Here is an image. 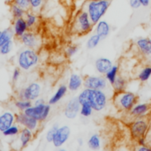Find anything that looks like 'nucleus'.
Returning a JSON list of instances; mask_svg holds the SVG:
<instances>
[{
    "instance_id": "29",
    "label": "nucleus",
    "mask_w": 151,
    "mask_h": 151,
    "mask_svg": "<svg viewBox=\"0 0 151 151\" xmlns=\"http://www.w3.org/2000/svg\"><path fill=\"white\" fill-rule=\"evenodd\" d=\"M20 129H21V127L19 125H18L17 123H14L12 126H11L6 130H4L2 133V134L4 137H15V136L19 135Z\"/></svg>"
},
{
    "instance_id": "41",
    "label": "nucleus",
    "mask_w": 151,
    "mask_h": 151,
    "mask_svg": "<svg viewBox=\"0 0 151 151\" xmlns=\"http://www.w3.org/2000/svg\"><path fill=\"white\" fill-rule=\"evenodd\" d=\"M136 150L138 151H150L151 147H150L148 144L147 145H138Z\"/></svg>"
},
{
    "instance_id": "3",
    "label": "nucleus",
    "mask_w": 151,
    "mask_h": 151,
    "mask_svg": "<svg viewBox=\"0 0 151 151\" xmlns=\"http://www.w3.org/2000/svg\"><path fill=\"white\" fill-rule=\"evenodd\" d=\"M40 56L36 50L30 48H23L19 51L16 58L17 66L22 71L28 72L38 65Z\"/></svg>"
},
{
    "instance_id": "7",
    "label": "nucleus",
    "mask_w": 151,
    "mask_h": 151,
    "mask_svg": "<svg viewBox=\"0 0 151 151\" xmlns=\"http://www.w3.org/2000/svg\"><path fill=\"white\" fill-rule=\"evenodd\" d=\"M51 111V105L50 104H32L30 107L26 109L23 112L27 115L37 119L38 121L44 122L48 119Z\"/></svg>"
},
{
    "instance_id": "39",
    "label": "nucleus",
    "mask_w": 151,
    "mask_h": 151,
    "mask_svg": "<svg viewBox=\"0 0 151 151\" xmlns=\"http://www.w3.org/2000/svg\"><path fill=\"white\" fill-rule=\"evenodd\" d=\"M21 69L19 68L18 66L15 67L12 71V81L13 83H16L18 82V81L19 80L20 76H21Z\"/></svg>"
},
{
    "instance_id": "9",
    "label": "nucleus",
    "mask_w": 151,
    "mask_h": 151,
    "mask_svg": "<svg viewBox=\"0 0 151 151\" xmlns=\"http://www.w3.org/2000/svg\"><path fill=\"white\" fill-rule=\"evenodd\" d=\"M108 81L104 76L100 75H88L83 78V87L91 89L105 90L108 87Z\"/></svg>"
},
{
    "instance_id": "14",
    "label": "nucleus",
    "mask_w": 151,
    "mask_h": 151,
    "mask_svg": "<svg viewBox=\"0 0 151 151\" xmlns=\"http://www.w3.org/2000/svg\"><path fill=\"white\" fill-rule=\"evenodd\" d=\"M80 110L81 104L78 100V97H73L65 104L64 109V115L68 119H74L80 114Z\"/></svg>"
},
{
    "instance_id": "13",
    "label": "nucleus",
    "mask_w": 151,
    "mask_h": 151,
    "mask_svg": "<svg viewBox=\"0 0 151 151\" xmlns=\"http://www.w3.org/2000/svg\"><path fill=\"white\" fill-rule=\"evenodd\" d=\"M71 135V129L68 126H61L56 132V134L52 141V145L57 148L60 149L63 145H65L67 141L69 140Z\"/></svg>"
},
{
    "instance_id": "36",
    "label": "nucleus",
    "mask_w": 151,
    "mask_h": 151,
    "mask_svg": "<svg viewBox=\"0 0 151 151\" xmlns=\"http://www.w3.org/2000/svg\"><path fill=\"white\" fill-rule=\"evenodd\" d=\"M58 127H59V126H58V124H55V125H53V126L47 131L46 135H45V140H46L47 142H49V143H51V142H52L53 138H54V136H55V134H56V132H57V130L58 129Z\"/></svg>"
},
{
    "instance_id": "6",
    "label": "nucleus",
    "mask_w": 151,
    "mask_h": 151,
    "mask_svg": "<svg viewBox=\"0 0 151 151\" xmlns=\"http://www.w3.org/2000/svg\"><path fill=\"white\" fill-rule=\"evenodd\" d=\"M150 121L147 117L133 119L129 125V131L132 138L137 141L140 138L146 137L150 131Z\"/></svg>"
},
{
    "instance_id": "18",
    "label": "nucleus",
    "mask_w": 151,
    "mask_h": 151,
    "mask_svg": "<svg viewBox=\"0 0 151 151\" xmlns=\"http://www.w3.org/2000/svg\"><path fill=\"white\" fill-rule=\"evenodd\" d=\"M35 135V133L33 132L32 130H30L27 127H21L20 132L18 135L19 144L20 146V149L27 148L31 143V142L34 140Z\"/></svg>"
},
{
    "instance_id": "10",
    "label": "nucleus",
    "mask_w": 151,
    "mask_h": 151,
    "mask_svg": "<svg viewBox=\"0 0 151 151\" xmlns=\"http://www.w3.org/2000/svg\"><path fill=\"white\" fill-rule=\"evenodd\" d=\"M134 46L141 58L151 64V38L141 37L135 41Z\"/></svg>"
},
{
    "instance_id": "38",
    "label": "nucleus",
    "mask_w": 151,
    "mask_h": 151,
    "mask_svg": "<svg viewBox=\"0 0 151 151\" xmlns=\"http://www.w3.org/2000/svg\"><path fill=\"white\" fill-rule=\"evenodd\" d=\"M10 3L17 4L20 7H22L25 10H29V2L28 0H11Z\"/></svg>"
},
{
    "instance_id": "33",
    "label": "nucleus",
    "mask_w": 151,
    "mask_h": 151,
    "mask_svg": "<svg viewBox=\"0 0 151 151\" xmlns=\"http://www.w3.org/2000/svg\"><path fill=\"white\" fill-rule=\"evenodd\" d=\"M28 2H29V10L38 13L42 9L46 0H28Z\"/></svg>"
},
{
    "instance_id": "1",
    "label": "nucleus",
    "mask_w": 151,
    "mask_h": 151,
    "mask_svg": "<svg viewBox=\"0 0 151 151\" xmlns=\"http://www.w3.org/2000/svg\"><path fill=\"white\" fill-rule=\"evenodd\" d=\"M80 104H88L94 111L99 112L104 110L108 104V96L104 90L84 88L77 96Z\"/></svg>"
},
{
    "instance_id": "20",
    "label": "nucleus",
    "mask_w": 151,
    "mask_h": 151,
    "mask_svg": "<svg viewBox=\"0 0 151 151\" xmlns=\"http://www.w3.org/2000/svg\"><path fill=\"white\" fill-rule=\"evenodd\" d=\"M94 27H95L96 34H97L102 38V40L107 38L111 33V25L109 24L108 21H106L104 19L99 20Z\"/></svg>"
},
{
    "instance_id": "28",
    "label": "nucleus",
    "mask_w": 151,
    "mask_h": 151,
    "mask_svg": "<svg viewBox=\"0 0 151 151\" xmlns=\"http://www.w3.org/2000/svg\"><path fill=\"white\" fill-rule=\"evenodd\" d=\"M151 77V64L146 65L144 67L142 68V70L138 73V80L141 82H146L148 81Z\"/></svg>"
},
{
    "instance_id": "44",
    "label": "nucleus",
    "mask_w": 151,
    "mask_h": 151,
    "mask_svg": "<svg viewBox=\"0 0 151 151\" xmlns=\"http://www.w3.org/2000/svg\"><path fill=\"white\" fill-rule=\"evenodd\" d=\"M1 33H2V30H0V35H1Z\"/></svg>"
},
{
    "instance_id": "4",
    "label": "nucleus",
    "mask_w": 151,
    "mask_h": 151,
    "mask_svg": "<svg viewBox=\"0 0 151 151\" xmlns=\"http://www.w3.org/2000/svg\"><path fill=\"white\" fill-rule=\"evenodd\" d=\"M114 106L122 112L128 113L130 110L138 103V96L131 91H120L115 92L113 96Z\"/></svg>"
},
{
    "instance_id": "37",
    "label": "nucleus",
    "mask_w": 151,
    "mask_h": 151,
    "mask_svg": "<svg viewBox=\"0 0 151 151\" xmlns=\"http://www.w3.org/2000/svg\"><path fill=\"white\" fill-rule=\"evenodd\" d=\"M78 51H79V46L75 45V44H72V45H69L65 49V55H66L67 58H71L73 56H75Z\"/></svg>"
},
{
    "instance_id": "23",
    "label": "nucleus",
    "mask_w": 151,
    "mask_h": 151,
    "mask_svg": "<svg viewBox=\"0 0 151 151\" xmlns=\"http://www.w3.org/2000/svg\"><path fill=\"white\" fill-rule=\"evenodd\" d=\"M24 19L27 22L29 30H34L39 23V16L37 12H35L31 10H27L24 16Z\"/></svg>"
},
{
    "instance_id": "40",
    "label": "nucleus",
    "mask_w": 151,
    "mask_h": 151,
    "mask_svg": "<svg viewBox=\"0 0 151 151\" xmlns=\"http://www.w3.org/2000/svg\"><path fill=\"white\" fill-rule=\"evenodd\" d=\"M129 4H130V6L133 9H138V8H140L142 6L141 3H140V0H129Z\"/></svg>"
},
{
    "instance_id": "27",
    "label": "nucleus",
    "mask_w": 151,
    "mask_h": 151,
    "mask_svg": "<svg viewBox=\"0 0 151 151\" xmlns=\"http://www.w3.org/2000/svg\"><path fill=\"white\" fill-rule=\"evenodd\" d=\"M10 12H11L12 19H19V18H22L25 16L27 10L23 9L22 7L17 4L10 3Z\"/></svg>"
},
{
    "instance_id": "17",
    "label": "nucleus",
    "mask_w": 151,
    "mask_h": 151,
    "mask_svg": "<svg viewBox=\"0 0 151 151\" xmlns=\"http://www.w3.org/2000/svg\"><path fill=\"white\" fill-rule=\"evenodd\" d=\"M11 27L13 31L14 37L17 39H19L27 31L29 30L24 17L19 19H13Z\"/></svg>"
},
{
    "instance_id": "15",
    "label": "nucleus",
    "mask_w": 151,
    "mask_h": 151,
    "mask_svg": "<svg viewBox=\"0 0 151 151\" xmlns=\"http://www.w3.org/2000/svg\"><path fill=\"white\" fill-rule=\"evenodd\" d=\"M151 111V104L147 103H137L128 112L132 119L147 117Z\"/></svg>"
},
{
    "instance_id": "21",
    "label": "nucleus",
    "mask_w": 151,
    "mask_h": 151,
    "mask_svg": "<svg viewBox=\"0 0 151 151\" xmlns=\"http://www.w3.org/2000/svg\"><path fill=\"white\" fill-rule=\"evenodd\" d=\"M83 86V78L78 73H72L68 79L67 88L71 92H76Z\"/></svg>"
},
{
    "instance_id": "8",
    "label": "nucleus",
    "mask_w": 151,
    "mask_h": 151,
    "mask_svg": "<svg viewBox=\"0 0 151 151\" xmlns=\"http://www.w3.org/2000/svg\"><path fill=\"white\" fill-rule=\"evenodd\" d=\"M42 93V86L39 82L33 81L22 88L18 93V98L26 99L34 102L35 99L40 97Z\"/></svg>"
},
{
    "instance_id": "45",
    "label": "nucleus",
    "mask_w": 151,
    "mask_h": 151,
    "mask_svg": "<svg viewBox=\"0 0 151 151\" xmlns=\"http://www.w3.org/2000/svg\"></svg>"
},
{
    "instance_id": "35",
    "label": "nucleus",
    "mask_w": 151,
    "mask_h": 151,
    "mask_svg": "<svg viewBox=\"0 0 151 151\" xmlns=\"http://www.w3.org/2000/svg\"><path fill=\"white\" fill-rule=\"evenodd\" d=\"M13 48V41H9L0 46V55L1 56H7L9 55Z\"/></svg>"
},
{
    "instance_id": "22",
    "label": "nucleus",
    "mask_w": 151,
    "mask_h": 151,
    "mask_svg": "<svg viewBox=\"0 0 151 151\" xmlns=\"http://www.w3.org/2000/svg\"><path fill=\"white\" fill-rule=\"evenodd\" d=\"M68 91V88H67V85H65V84H62L60 85L58 89L56 90V92L51 96V97L49 99V102L48 104H50V105H54V104H57L58 102H60L64 96L66 95Z\"/></svg>"
},
{
    "instance_id": "30",
    "label": "nucleus",
    "mask_w": 151,
    "mask_h": 151,
    "mask_svg": "<svg viewBox=\"0 0 151 151\" xmlns=\"http://www.w3.org/2000/svg\"><path fill=\"white\" fill-rule=\"evenodd\" d=\"M32 104H33V102L28 101V100H26V99H22V98H17L13 102L14 107L19 111H24L26 109H27L28 107H30Z\"/></svg>"
},
{
    "instance_id": "16",
    "label": "nucleus",
    "mask_w": 151,
    "mask_h": 151,
    "mask_svg": "<svg viewBox=\"0 0 151 151\" xmlns=\"http://www.w3.org/2000/svg\"><path fill=\"white\" fill-rule=\"evenodd\" d=\"M16 123V114L10 110H5L0 114V133Z\"/></svg>"
},
{
    "instance_id": "32",
    "label": "nucleus",
    "mask_w": 151,
    "mask_h": 151,
    "mask_svg": "<svg viewBox=\"0 0 151 151\" xmlns=\"http://www.w3.org/2000/svg\"><path fill=\"white\" fill-rule=\"evenodd\" d=\"M14 37L13 31L12 27H6L4 30H2L1 35H0V46L9 41H12Z\"/></svg>"
},
{
    "instance_id": "25",
    "label": "nucleus",
    "mask_w": 151,
    "mask_h": 151,
    "mask_svg": "<svg viewBox=\"0 0 151 151\" xmlns=\"http://www.w3.org/2000/svg\"><path fill=\"white\" fill-rule=\"evenodd\" d=\"M111 86H112L114 92L124 91V90H126V88L127 87V81L123 76L119 74V76L116 78L115 81L113 82V84Z\"/></svg>"
},
{
    "instance_id": "42",
    "label": "nucleus",
    "mask_w": 151,
    "mask_h": 151,
    "mask_svg": "<svg viewBox=\"0 0 151 151\" xmlns=\"http://www.w3.org/2000/svg\"><path fill=\"white\" fill-rule=\"evenodd\" d=\"M141 5L143 7H148L150 4V0H140Z\"/></svg>"
},
{
    "instance_id": "11",
    "label": "nucleus",
    "mask_w": 151,
    "mask_h": 151,
    "mask_svg": "<svg viewBox=\"0 0 151 151\" xmlns=\"http://www.w3.org/2000/svg\"><path fill=\"white\" fill-rule=\"evenodd\" d=\"M19 40V42L25 48H30V49H34L36 50L40 48L42 44L41 37L34 30L27 31Z\"/></svg>"
},
{
    "instance_id": "24",
    "label": "nucleus",
    "mask_w": 151,
    "mask_h": 151,
    "mask_svg": "<svg viewBox=\"0 0 151 151\" xmlns=\"http://www.w3.org/2000/svg\"><path fill=\"white\" fill-rule=\"evenodd\" d=\"M102 141L98 134H93L89 136L88 140V146L92 150H98L101 149Z\"/></svg>"
},
{
    "instance_id": "26",
    "label": "nucleus",
    "mask_w": 151,
    "mask_h": 151,
    "mask_svg": "<svg viewBox=\"0 0 151 151\" xmlns=\"http://www.w3.org/2000/svg\"><path fill=\"white\" fill-rule=\"evenodd\" d=\"M119 66L118 65H113L109 69V71L104 74V77L106 78L109 84H111V85L113 84L116 78L119 76Z\"/></svg>"
},
{
    "instance_id": "19",
    "label": "nucleus",
    "mask_w": 151,
    "mask_h": 151,
    "mask_svg": "<svg viewBox=\"0 0 151 151\" xmlns=\"http://www.w3.org/2000/svg\"><path fill=\"white\" fill-rule=\"evenodd\" d=\"M94 65H95V68H96V72L99 74L104 75L109 71V69L113 65V63L108 58L100 57V58H98L96 59Z\"/></svg>"
},
{
    "instance_id": "43",
    "label": "nucleus",
    "mask_w": 151,
    "mask_h": 151,
    "mask_svg": "<svg viewBox=\"0 0 151 151\" xmlns=\"http://www.w3.org/2000/svg\"><path fill=\"white\" fill-rule=\"evenodd\" d=\"M77 142H78L79 146H82V145H83V139H81V138H79V139L77 140Z\"/></svg>"
},
{
    "instance_id": "2",
    "label": "nucleus",
    "mask_w": 151,
    "mask_h": 151,
    "mask_svg": "<svg viewBox=\"0 0 151 151\" xmlns=\"http://www.w3.org/2000/svg\"><path fill=\"white\" fill-rule=\"evenodd\" d=\"M111 2V0H86L82 9L87 12L94 26L107 12Z\"/></svg>"
},
{
    "instance_id": "34",
    "label": "nucleus",
    "mask_w": 151,
    "mask_h": 151,
    "mask_svg": "<svg viewBox=\"0 0 151 151\" xmlns=\"http://www.w3.org/2000/svg\"><path fill=\"white\" fill-rule=\"evenodd\" d=\"M94 112L93 108L91 107L90 104H81V110H80V114L82 118H89Z\"/></svg>"
},
{
    "instance_id": "31",
    "label": "nucleus",
    "mask_w": 151,
    "mask_h": 151,
    "mask_svg": "<svg viewBox=\"0 0 151 151\" xmlns=\"http://www.w3.org/2000/svg\"><path fill=\"white\" fill-rule=\"evenodd\" d=\"M102 42V38L97 35V34H94L92 35H90L87 41V43H86V46H87V49L88 50H94L95 48H96L99 43Z\"/></svg>"
},
{
    "instance_id": "12",
    "label": "nucleus",
    "mask_w": 151,
    "mask_h": 151,
    "mask_svg": "<svg viewBox=\"0 0 151 151\" xmlns=\"http://www.w3.org/2000/svg\"><path fill=\"white\" fill-rule=\"evenodd\" d=\"M16 123L21 127H27L33 132L36 133L40 128V121L27 115L23 111H19L16 114Z\"/></svg>"
},
{
    "instance_id": "5",
    "label": "nucleus",
    "mask_w": 151,
    "mask_h": 151,
    "mask_svg": "<svg viewBox=\"0 0 151 151\" xmlns=\"http://www.w3.org/2000/svg\"><path fill=\"white\" fill-rule=\"evenodd\" d=\"M93 27L94 24L92 23L87 12L84 9L80 10L74 17L73 22V32L74 34L83 35L90 33Z\"/></svg>"
}]
</instances>
